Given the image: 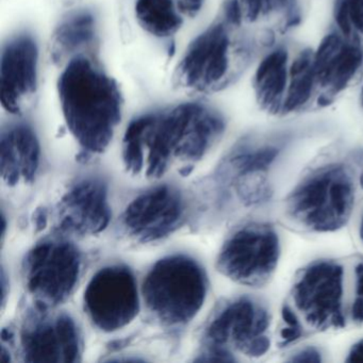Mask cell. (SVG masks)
Masks as SVG:
<instances>
[{
	"label": "cell",
	"instance_id": "6da1fadb",
	"mask_svg": "<svg viewBox=\"0 0 363 363\" xmlns=\"http://www.w3.org/2000/svg\"><path fill=\"white\" fill-rule=\"evenodd\" d=\"M224 131V118L216 110L203 104H180L133 120L123 138V161L133 175L156 179L174 165L201 160Z\"/></svg>",
	"mask_w": 363,
	"mask_h": 363
},
{
	"label": "cell",
	"instance_id": "7a4b0ae2",
	"mask_svg": "<svg viewBox=\"0 0 363 363\" xmlns=\"http://www.w3.org/2000/svg\"><path fill=\"white\" fill-rule=\"evenodd\" d=\"M61 111L69 133L89 154H101L113 139L124 99L118 82L92 59H69L57 82Z\"/></svg>",
	"mask_w": 363,
	"mask_h": 363
},
{
	"label": "cell",
	"instance_id": "3957f363",
	"mask_svg": "<svg viewBox=\"0 0 363 363\" xmlns=\"http://www.w3.org/2000/svg\"><path fill=\"white\" fill-rule=\"evenodd\" d=\"M239 27L223 20L199 33L186 48L176 67L173 84L189 94L205 95L230 86L246 63L245 44L233 30Z\"/></svg>",
	"mask_w": 363,
	"mask_h": 363
},
{
	"label": "cell",
	"instance_id": "277c9868",
	"mask_svg": "<svg viewBox=\"0 0 363 363\" xmlns=\"http://www.w3.org/2000/svg\"><path fill=\"white\" fill-rule=\"evenodd\" d=\"M205 272L189 257L175 255L155 263L142 294L150 313L167 326L184 325L197 315L207 295Z\"/></svg>",
	"mask_w": 363,
	"mask_h": 363
},
{
	"label": "cell",
	"instance_id": "5b68a950",
	"mask_svg": "<svg viewBox=\"0 0 363 363\" xmlns=\"http://www.w3.org/2000/svg\"><path fill=\"white\" fill-rule=\"evenodd\" d=\"M354 203L352 178L341 165H331L303 180L289 197L288 213L314 231H331L345 224Z\"/></svg>",
	"mask_w": 363,
	"mask_h": 363
},
{
	"label": "cell",
	"instance_id": "8992f818",
	"mask_svg": "<svg viewBox=\"0 0 363 363\" xmlns=\"http://www.w3.org/2000/svg\"><path fill=\"white\" fill-rule=\"evenodd\" d=\"M82 271V256L71 242L45 240L27 254L23 278L27 291L41 308L65 303L75 290Z\"/></svg>",
	"mask_w": 363,
	"mask_h": 363
},
{
	"label": "cell",
	"instance_id": "52a82bcc",
	"mask_svg": "<svg viewBox=\"0 0 363 363\" xmlns=\"http://www.w3.org/2000/svg\"><path fill=\"white\" fill-rule=\"evenodd\" d=\"M84 307L89 320L104 333L128 326L140 310L139 291L133 272L123 265L99 269L84 290Z\"/></svg>",
	"mask_w": 363,
	"mask_h": 363
},
{
	"label": "cell",
	"instance_id": "ba28073f",
	"mask_svg": "<svg viewBox=\"0 0 363 363\" xmlns=\"http://www.w3.org/2000/svg\"><path fill=\"white\" fill-rule=\"evenodd\" d=\"M279 252V239L271 226L246 225L225 242L218 254V269L233 281L258 286L273 273Z\"/></svg>",
	"mask_w": 363,
	"mask_h": 363
},
{
	"label": "cell",
	"instance_id": "9c48e42d",
	"mask_svg": "<svg viewBox=\"0 0 363 363\" xmlns=\"http://www.w3.org/2000/svg\"><path fill=\"white\" fill-rule=\"evenodd\" d=\"M267 310L252 299L240 298L227 305L211 320L206 341L208 350L230 354L229 348L258 357L269 347Z\"/></svg>",
	"mask_w": 363,
	"mask_h": 363
},
{
	"label": "cell",
	"instance_id": "30bf717a",
	"mask_svg": "<svg viewBox=\"0 0 363 363\" xmlns=\"http://www.w3.org/2000/svg\"><path fill=\"white\" fill-rule=\"evenodd\" d=\"M293 299L310 326L320 330L343 326V269L333 262L308 267L295 284Z\"/></svg>",
	"mask_w": 363,
	"mask_h": 363
},
{
	"label": "cell",
	"instance_id": "8fae6325",
	"mask_svg": "<svg viewBox=\"0 0 363 363\" xmlns=\"http://www.w3.org/2000/svg\"><path fill=\"white\" fill-rule=\"evenodd\" d=\"M184 203L169 186H156L135 197L125 209L122 225L127 235L140 243L164 239L182 224Z\"/></svg>",
	"mask_w": 363,
	"mask_h": 363
},
{
	"label": "cell",
	"instance_id": "7c38bea8",
	"mask_svg": "<svg viewBox=\"0 0 363 363\" xmlns=\"http://www.w3.org/2000/svg\"><path fill=\"white\" fill-rule=\"evenodd\" d=\"M23 327L21 350L26 362H77L82 354L79 330L65 313L48 315L45 308Z\"/></svg>",
	"mask_w": 363,
	"mask_h": 363
},
{
	"label": "cell",
	"instance_id": "4fadbf2b",
	"mask_svg": "<svg viewBox=\"0 0 363 363\" xmlns=\"http://www.w3.org/2000/svg\"><path fill=\"white\" fill-rule=\"evenodd\" d=\"M39 48L30 37L5 46L0 59V101L12 116H22L35 103L39 88Z\"/></svg>",
	"mask_w": 363,
	"mask_h": 363
},
{
	"label": "cell",
	"instance_id": "5bb4252c",
	"mask_svg": "<svg viewBox=\"0 0 363 363\" xmlns=\"http://www.w3.org/2000/svg\"><path fill=\"white\" fill-rule=\"evenodd\" d=\"M318 104L327 106L354 82L363 67V48L358 39L342 33L327 35L313 52Z\"/></svg>",
	"mask_w": 363,
	"mask_h": 363
},
{
	"label": "cell",
	"instance_id": "9a60e30c",
	"mask_svg": "<svg viewBox=\"0 0 363 363\" xmlns=\"http://www.w3.org/2000/svg\"><path fill=\"white\" fill-rule=\"evenodd\" d=\"M57 227L62 233L95 235L103 233L111 220L107 186L99 179L74 184L57 206Z\"/></svg>",
	"mask_w": 363,
	"mask_h": 363
},
{
	"label": "cell",
	"instance_id": "2e32d148",
	"mask_svg": "<svg viewBox=\"0 0 363 363\" xmlns=\"http://www.w3.org/2000/svg\"><path fill=\"white\" fill-rule=\"evenodd\" d=\"M41 160V146L33 129L13 126L0 138V169L7 186L28 184L35 179Z\"/></svg>",
	"mask_w": 363,
	"mask_h": 363
},
{
	"label": "cell",
	"instance_id": "e0dca14e",
	"mask_svg": "<svg viewBox=\"0 0 363 363\" xmlns=\"http://www.w3.org/2000/svg\"><path fill=\"white\" fill-rule=\"evenodd\" d=\"M205 0H135L138 24L156 39H169L199 16Z\"/></svg>",
	"mask_w": 363,
	"mask_h": 363
},
{
	"label": "cell",
	"instance_id": "ac0fdd59",
	"mask_svg": "<svg viewBox=\"0 0 363 363\" xmlns=\"http://www.w3.org/2000/svg\"><path fill=\"white\" fill-rule=\"evenodd\" d=\"M289 52L278 48L269 52L259 63L252 80L255 97L261 109L271 114H282L289 77Z\"/></svg>",
	"mask_w": 363,
	"mask_h": 363
},
{
	"label": "cell",
	"instance_id": "d6986e66",
	"mask_svg": "<svg viewBox=\"0 0 363 363\" xmlns=\"http://www.w3.org/2000/svg\"><path fill=\"white\" fill-rule=\"evenodd\" d=\"M96 35V24L88 12L75 14L63 21L52 37V54L56 62L78 56L82 48L90 46Z\"/></svg>",
	"mask_w": 363,
	"mask_h": 363
},
{
	"label": "cell",
	"instance_id": "ffe728a7",
	"mask_svg": "<svg viewBox=\"0 0 363 363\" xmlns=\"http://www.w3.org/2000/svg\"><path fill=\"white\" fill-rule=\"evenodd\" d=\"M315 94L313 52L303 50L291 63L288 91L282 114L301 111Z\"/></svg>",
	"mask_w": 363,
	"mask_h": 363
},
{
	"label": "cell",
	"instance_id": "44dd1931",
	"mask_svg": "<svg viewBox=\"0 0 363 363\" xmlns=\"http://www.w3.org/2000/svg\"><path fill=\"white\" fill-rule=\"evenodd\" d=\"M244 22L257 23L276 14H284V27L290 28L298 23L295 0H239Z\"/></svg>",
	"mask_w": 363,
	"mask_h": 363
},
{
	"label": "cell",
	"instance_id": "7402d4cb",
	"mask_svg": "<svg viewBox=\"0 0 363 363\" xmlns=\"http://www.w3.org/2000/svg\"><path fill=\"white\" fill-rule=\"evenodd\" d=\"M335 20L344 37H363V0H335Z\"/></svg>",
	"mask_w": 363,
	"mask_h": 363
},
{
	"label": "cell",
	"instance_id": "603a6c76",
	"mask_svg": "<svg viewBox=\"0 0 363 363\" xmlns=\"http://www.w3.org/2000/svg\"><path fill=\"white\" fill-rule=\"evenodd\" d=\"M282 318L286 326L282 329L281 337L284 343L288 344L298 339L301 335V325L294 312L290 308L286 307L282 310Z\"/></svg>",
	"mask_w": 363,
	"mask_h": 363
},
{
	"label": "cell",
	"instance_id": "cb8c5ba5",
	"mask_svg": "<svg viewBox=\"0 0 363 363\" xmlns=\"http://www.w3.org/2000/svg\"><path fill=\"white\" fill-rule=\"evenodd\" d=\"M356 289L352 307V316L356 322H363V263L356 267Z\"/></svg>",
	"mask_w": 363,
	"mask_h": 363
},
{
	"label": "cell",
	"instance_id": "d4e9b609",
	"mask_svg": "<svg viewBox=\"0 0 363 363\" xmlns=\"http://www.w3.org/2000/svg\"><path fill=\"white\" fill-rule=\"evenodd\" d=\"M292 360L297 361V362H320L322 359H320V354L318 350L314 348H305L298 354H295Z\"/></svg>",
	"mask_w": 363,
	"mask_h": 363
},
{
	"label": "cell",
	"instance_id": "484cf974",
	"mask_svg": "<svg viewBox=\"0 0 363 363\" xmlns=\"http://www.w3.org/2000/svg\"><path fill=\"white\" fill-rule=\"evenodd\" d=\"M348 362H363V340L357 343L350 350Z\"/></svg>",
	"mask_w": 363,
	"mask_h": 363
},
{
	"label": "cell",
	"instance_id": "4316f807",
	"mask_svg": "<svg viewBox=\"0 0 363 363\" xmlns=\"http://www.w3.org/2000/svg\"><path fill=\"white\" fill-rule=\"evenodd\" d=\"M360 238H361V241L363 242V218H362V220H361V224H360Z\"/></svg>",
	"mask_w": 363,
	"mask_h": 363
},
{
	"label": "cell",
	"instance_id": "83f0119b",
	"mask_svg": "<svg viewBox=\"0 0 363 363\" xmlns=\"http://www.w3.org/2000/svg\"><path fill=\"white\" fill-rule=\"evenodd\" d=\"M361 101H362V106H363V91H362V93H361Z\"/></svg>",
	"mask_w": 363,
	"mask_h": 363
}]
</instances>
